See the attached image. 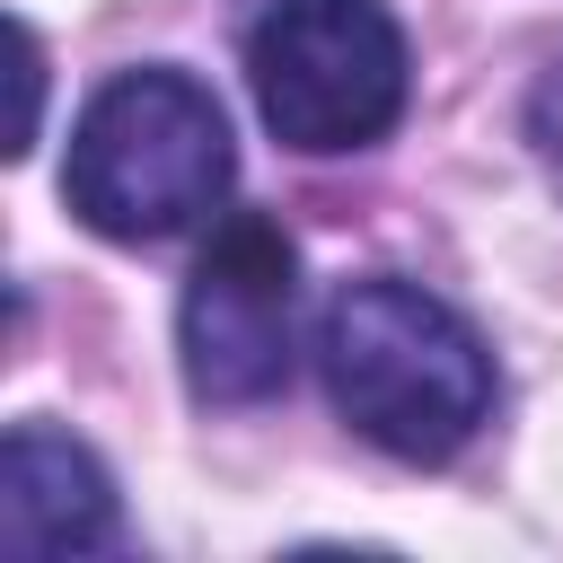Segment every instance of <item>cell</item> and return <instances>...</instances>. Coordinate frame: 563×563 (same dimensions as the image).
Returning a JSON list of instances; mask_svg holds the SVG:
<instances>
[{"instance_id":"obj_4","label":"cell","mask_w":563,"mask_h":563,"mask_svg":"<svg viewBox=\"0 0 563 563\" xmlns=\"http://www.w3.org/2000/svg\"><path fill=\"white\" fill-rule=\"evenodd\" d=\"M290 317H299V246L264 211H229L185 273L176 352L202 405H264L290 387Z\"/></svg>"},{"instance_id":"obj_1","label":"cell","mask_w":563,"mask_h":563,"mask_svg":"<svg viewBox=\"0 0 563 563\" xmlns=\"http://www.w3.org/2000/svg\"><path fill=\"white\" fill-rule=\"evenodd\" d=\"M317 369H325L334 413L405 466L457 457L493 413V352L440 290L405 273H361L325 299Z\"/></svg>"},{"instance_id":"obj_7","label":"cell","mask_w":563,"mask_h":563,"mask_svg":"<svg viewBox=\"0 0 563 563\" xmlns=\"http://www.w3.org/2000/svg\"><path fill=\"white\" fill-rule=\"evenodd\" d=\"M18 88H26V106H18V141L9 150H35V97H44V44H35V26H18Z\"/></svg>"},{"instance_id":"obj_2","label":"cell","mask_w":563,"mask_h":563,"mask_svg":"<svg viewBox=\"0 0 563 563\" xmlns=\"http://www.w3.org/2000/svg\"><path fill=\"white\" fill-rule=\"evenodd\" d=\"M238 176L229 150V114L194 70H114L79 123H70V158H62V194L70 211L114 238V246H150L194 229Z\"/></svg>"},{"instance_id":"obj_5","label":"cell","mask_w":563,"mask_h":563,"mask_svg":"<svg viewBox=\"0 0 563 563\" xmlns=\"http://www.w3.org/2000/svg\"><path fill=\"white\" fill-rule=\"evenodd\" d=\"M0 545L9 554H106L114 545V484L70 431L18 422L0 440Z\"/></svg>"},{"instance_id":"obj_6","label":"cell","mask_w":563,"mask_h":563,"mask_svg":"<svg viewBox=\"0 0 563 563\" xmlns=\"http://www.w3.org/2000/svg\"><path fill=\"white\" fill-rule=\"evenodd\" d=\"M528 141H537V158H545V176L563 185V62L537 79V97H528Z\"/></svg>"},{"instance_id":"obj_3","label":"cell","mask_w":563,"mask_h":563,"mask_svg":"<svg viewBox=\"0 0 563 563\" xmlns=\"http://www.w3.org/2000/svg\"><path fill=\"white\" fill-rule=\"evenodd\" d=\"M246 88L282 150H369L405 114V26L387 0H273L246 26Z\"/></svg>"}]
</instances>
